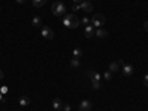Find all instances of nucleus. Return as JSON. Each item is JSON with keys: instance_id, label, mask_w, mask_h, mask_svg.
I'll return each instance as SVG.
<instances>
[{"instance_id": "f3484780", "label": "nucleus", "mask_w": 148, "mask_h": 111, "mask_svg": "<svg viewBox=\"0 0 148 111\" xmlns=\"http://www.w3.org/2000/svg\"><path fill=\"white\" fill-rule=\"evenodd\" d=\"M70 65H71V68H79V67H80V61L76 59V58H73L71 62H70Z\"/></svg>"}, {"instance_id": "4468645a", "label": "nucleus", "mask_w": 148, "mask_h": 111, "mask_svg": "<svg viewBox=\"0 0 148 111\" xmlns=\"http://www.w3.org/2000/svg\"><path fill=\"white\" fill-rule=\"evenodd\" d=\"M83 56V51L80 47H74L73 49V58H76V59H80Z\"/></svg>"}, {"instance_id": "412c9836", "label": "nucleus", "mask_w": 148, "mask_h": 111, "mask_svg": "<svg viewBox=\"0 0 148 111\" xmlns=\"http://www.w3.org/2000/svg\"><path fill=\"white\" fill-rule=\"evenodd\" d=\"M144 84H145L147 88H148V73L145 74V77H144Z\"/></svg>"}, {"instance_id": "aec40b11", "label": "nucleus", "mask_w": 148, "mask_h": 111, "mask_svg": "<svg viewBox=\"0 0 148 111\" xmlns=\"http://www.w3.org/2000/svg\"><path fill=\"white\" fill-rule=\"evenodd\" d=\"M73 10H74V12L80 10V5H77V3H73Z\"/></svg>"}, {"instance_id": "bb28decb", "label": "nucleus", "mask_w": 148, "mask_h": 111, "mask_svg": "<svg viewBox=\"0 0 148 111\" xmlns=\"http://www.w3.org/2000/svg\"><path fill=\"white\" fill-rule=\"evenodd\" d=\"M59 111H62V110H59Z\"/></svg>"}, {"instance_id": "20e7f679", "label": "nucleus", "mask_w": 148, "mask_h": 111, "mask_svg": "<svg viewBox=\"0 0 148 111\" xmlns=\"http://www.w3.org/2000/svg\"><path fill=\"white\" fill-rule=\"evenodd\" d=\"M90 22H92V25H93L95 28H101L104 24H105V16H104L102 14H95L93 18L90 19Z\"/></svg>"}, {"instance_id": "b1692460", "label": "nucleus", "mask_w": 148, "mask_h": 111, "mask_svg": "<svg viewBox=\"0 0 148 111\" xmlns=\"http://www.w3.org/2000/svg\"><path fill=\"white\" fill-rule=\"evenodd\" d=\"M3 76H5V74H3V71H2V70H0V80H2V79H3Z\"/></svg>"}, {"instance_id": "ddd939ff", "label": "nucleus", "mask_w": 148, "mask_h": 111, "mask_svg": "<svg viewBox=\"0 0 148 111\" xmlns=\"http://www.w3.org/2000/svg\"><path fill=\"white\" fill-rule=\"evenodd\" d=\"M18 104H19L21 107H27V105H30V98H28V96H21L19 99H18Z\"/></svg>"}, {"instance_id": "6e6552de", "label": "nucleus", "mask_w": 148, "mask_h": 111, "mask_svg": "<svg viewBox=\"0 0 148 111\" xmlns=\"http://www.w3.org/2000/svg\"><path fill=\"white\" fill-rule=\"evenodd\" d=\"M80 10H84L86 14H89V12L93 10V6H92V3H89V2H86V0H83V2L80 3Z\"/></svg>"}, {"instance_id": "393cba45", "label": "nucleus", "mask_w": 148, "mask_h": 111, "mask_svg": "<svg viewBox=\"0 0 148 111\" xmlns=\"http://www.w3.org/2000/svg\"><path fill=\"white\" fill-rule=\"evenodd\" d=\"M16 2H18V3H24V2H25V0H16Z\"/></svg>"}, {"instance_id": "39448f33", "label": "nucleus", "mask_w": 148, "mask_h": 111, "mask_svg": "<svg viewBox=\"0 0 148 111\" xmlns=\"http://www.w3.org/2000/svg\"><path fill=\"white\" fill-rule=\"evenodd\" d=\"M40 34H42L43 39H46V40H52L53 36H55V34H53V30H52L51 27H47V25H43V27H42Z\"/></svg>"}, {"instance_id": "f03ea898", "label": "nucleus", "mask_w": 148, "mask_h": 111, "mask_svg": "<svg viewBox=\"0 0 148 111\" xmlns=\"http://www.w3.org/2000/svg\"><path fill=\"white\" fill-rule=\"evenodd\" d=\"M67 9H65V5L62 2H59V0H56V2L52 5V14L55 16H65L67 14Z\"/></svg>"}, {"instance_id": "423d86ee", "label": "nucleus", "mask_w": 148, "mask_h": 111, "mask_svg": "<svg viewBox=\"0 0 148 111\" xmlns=\"http://www.w3.org/2000/svg\"><path fill=\"white\" fill-rule=\"evenodd\" d=\"M121 73H123V76H126V77H130L133 76V67L130 64H125V61L121 62Z\"/></svg>"}, {"instance_id": "9b49d317", "label": "nucleus", "mask_w": 148, "mask_h": 111, "mask_svg": "<svg viewBox=\"0 0 148 111\" xmlns=\"http://www.w3.org/2000/svg\"><path fill=\"white\" fill-rule=\"evenodd\" d=\"M62 101L61 99H58V98H55V99L52 101V108L53 110H56V111H59V110H62Z\"/></svg>"}, {"instance_id": "1a4fd4ad", "label": "nucleus", "mask_w": 148, "mask_h": 111, "mask_svg": "<svg viewBox=\"0 0 148 111\" xmlns=\"http://www.w3.org/2000/svg\"><path fill=\"white\" fill-rule=\"evenodd\" d=\"M95 36L98 37V39H105V37L108 36V31L104 30L102 27H101V28H96V30H95Z\"/></svg>"}, {"instance_id": "a211bd4d", "label": "nucleus", "mask_w": 148, "mask_h": 111, "mask_svg": "<svg viewBox=\"0 0 148 111\" xmlns=\"http://www.w3.org/2000/svg\"><path fill=\"white\" fill-rule=\"evenodd\" d=\"M104 79H105L107 82H110V80H113V73H111L110 70H107V71L104 73Z\"/></svg>"}, {"instance_id": "9d476101", "label": "nucleus", "mask_w": 148, "mask_h": 111, "mask_svg": "<svg viewBox=\"0 0 148 111\" xmlns=\"http://www.w3.org/2000/svg\"><path fill=\"white\" fill-rule=\"evenodd\" d=\"M90 108H92L90 101H88V99H83V101L80 102V108H79V110H82V111H89Z\"/></svg>"}, {"instance_id": "0eeeda50", "label": "nucleus", "mask_w": 148, "mask_h": 111, "mask_svg": "<svg viewBox=\"0 0 148 111\" xmlns=\"http://www.w3.org/2000/svg\"><path fill=\"white\" fill-rule=\"evenodd\" d=\"M95 36V27L92 25V24H88V25H84V37H88V39H90V37Z\"/></svg>"}, {"instance_id": "dca6fc26", "label": "nucleus", "mask_w": 148, "mask_h": 111, "mask_svg": "<svg viewBox=\"0 0 148 111\" xmlns=\"http://www.w3.org/2000/svg\"><path fill=\"white\" fill-rule=\"evenodd\" d=\"M46 2H47V0H33V6H36V8H42V6L46 5Z\"/></svg>"}, {"instance_id": "5701e85b", "label": "nucleus", "mask_w": 148, "mask_h": 111, "mask_svg": "<svg viewBox=\"0 0 148 111\" xmlns=\"http://www.w3.org/2000/svg\"><path fill=\"white\" fill-rule=\"evenodd\" d=\"M144 28L148 31V21H145V22H144Z\"/></svg>"}, {"instance_id": "2eb2a0df", "label": "nucleus", "mask_w": 148, "mask_h": 111, "mask_svg": "<svg viewBox=\"0 0 148 111\" xmlns=\"http://www.w3.org/2000/svg\"><path fill=\"white\" fill-rule=\"evenodd\" d=\"M31 25L36 27V28H37V27H42V18H40V16H34L33 21H31Z\"/></svg>"}, {"instance_id": "4be33fe9", "label": "nucleus", "mask_w": 148, "mask_h": 111, "mask_svg": "<svg viewBox=\"0 0 148 111\" xmlns=\"http://www.w3.org/2000/svg\"><path fill=\"white\" fill-rule=\"evenodd\" d=\"M62 108H64V111H71V107L70 105H62Z\"/></svg>"}, {"instance_id": "6ab92c4d", "label": "nucleus", "mask_w": 148, "mask_h": 111, "mask_svg": "<svg viewBox=\"0 0 148 111\" xmlns=\"http://www.w3.org/2000/svg\"><path fill=\"white\" fill-rule=\"evenodd\" d=\"M80 24H83V25H88V24H90V19L84 16L83 19H80Z\"/></svg>"}, {"instance_id": "7ed1b4c3", "label": "nucleus", "mask_w": 148, "mask_h": 111, "mask_svg": "<svg viewBox=\"0 0 148 111\" xmlns=\"http://www.w3.org/2000/svg\"><path fill=\"white\" fill-rule=\"evenodd\" d=\"M88 77H89L90 82H92L93 89H99V88H101V84H99V80H101L99 73H96L95 70H88Z\"/></svg>"}, {"instance_id": "f8f14e48", "label": "nucleus", "mask_w": 148, "mask_h": 111, "mask_svg": "<svg viewBox=\"0 0 148 111\" xmlns=\"http://www.w3.org/2000/svg\"><path fill=\"white\" fill-rule=\"evenodd\" d=\"M120 67H121V65H120V61H116V62H111V64H110V68H108V70H110L111 73H117V71L120 70Z\"/></svg>"}, {"instance_id": "a878e982", "label": "nucleus", "mask_w": 148, "mask_h": 111, "mask_svg": "<svg viewBox=\"0 0 148 111\" xmlns=\"http://www.w3.org/2000/svg\"><path fill=\"white\" fill-rule=\"evenodd\" d=\"M77 111H82V110H77Z\"/></svg>"}, {"instance_id": "f257e3e1", "label": "nucleus", "mask_w": 148, "mask_h": 111, "mask_svg": "<svg viewBox=\"0 0 148 111\" xmlns=\"http://www.w3.org/2000/svg\"><path fill=\"white\" fill-rule=\"evenodd\" d=\"M62 24H64L67 28H71L73 30V28H77L80 25V19L76 16V14H68V15L64 16Z\"/></svg>"}]
</instances>
